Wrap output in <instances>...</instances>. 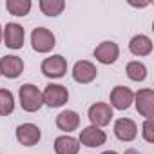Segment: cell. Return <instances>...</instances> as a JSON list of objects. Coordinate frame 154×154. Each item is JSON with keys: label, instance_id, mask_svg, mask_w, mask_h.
Segmentation results:
<instances>
[{"label": "cell", "instance_id": "obj_1", "mask_svg": "<svg viewBox=\"0 0 154 154\" xmlns=\"http://www.w3.org/2000/svg\"><path fill=\"white\" fill-rule=\"evenodd\" d=\"M18 98H20V105L26 112H36L40 111V107L44 105V98H42V91L33 85V84H24L18 89Z\"/></svg>", "mask_w": 154, "mask_h": 154}, {"label": "cell", "instance_id": "obj_2", "mask_svg": "<svg viewBox=\"0 0 154 154\" xmlns=\"http://www.w3.org/2000/svg\"><path fill=\"white\" fill-rule=\"evenodd\" d=\"M42 98H44V103L51 109H58L62 105L67 103L69 100V91L67 87L60 85V84H49L45 85L44 93H42Z\"/></svg>", "mask_w": 154, "mask_h": 154}, {"label": "cell", "instance_id": "obj_3", "mask_svg": "<svg viewBox=\"0 0 154 154\" xmlns=\"http://www.w3.org/2000/svg\"><path fill=\"white\" fill-rule=\"evenodd\" d=\"M31 45L36 53H49L56 45V38L47 27H36L31 33Z\"/></svg>", "mask_w": 154, "mask_h": 154}, {"label": "cell", "instance_id": "obj_4", "mask_svg": "<svg viewBox=\"0 0 154 154\" xmlns=\"http://www.w3.org/2000/svg\"><path fill=\"white\" fill-rule=\"evenodd\" d=\"M42 72L47 78H62V76L67 72V60L62 54H53L49 58H45L42 62Z\"/></svg>", "mask_w": 154, "mask_h": 154}, {"label": "cell", "instance_id": "obj_5", "mask_svg": "<svg viewBox=\"0 0 154 154\" xmlns=\"http://www.w3.org/2000/svg\"><path fill=\"white\" fill-rule=\"evenodd\" d=\"M89 120H91V123L94 125V127H105V125H109L111 123V120H112V107L109 105V103H103V102H96V103H93L91 107H89Z\"/></svg>", "mask_w": 154, "mask_h": 154}, {"label": "cell", "instance_id": "obj_6", "mask_svg": "<svg viewBox=\"0 0 154 154\" xmlns=\"http://www.w3.org/2000/svg\"><path fill=\"white\" fill-rule=\"evenodd\" d=\"M2 40H4V44L9 49H15V51L17 49H22L24 40H26V31H24V27L20 24L11 22V24H8L2 29Z\"/></svg>", "mask_w": 154, "mask_h": 154}, {"label": "cell", "instance_id": "obj_7", "mask_svg": "<svg viewBox=\"0 0 154 154\" xmlns=\"http://www.w3.org/2000/svg\"><path fill=\"white\" fill-rule=\"evenodd\" d=\"M109 100H111L109 105H111L112 109L127 111V109L131 107V103L134 102V93H132L129 87H125V85H116V87L111 91Z\"/></svg>", "mask_w": 154, "mask_h": 154}, {"label": "cell", "instance_id": "obj_8", "mask_svg": "<svg viewBox=\"0 0 154 154\" xmlns=\"http://www.w3.org/2000/svg\"><path fill=\"white\" fill-rule=\"evenodd\" d=\"M24 71V60L15 54H6L0 58V74H4L6 78L15 80L22 74Z\"/></svg>", "mask_w": 154, "mask_h": 154}, {"label": "cell", "instance_id": "obj_9", "mask_svg": "<svg viewBox=\"0 0 154 154\" xmlns=\"http://www.w3.org/2000/svg\"><path fill=\"white\" fill-rule=\"evenodd\" d=\"M40 138H42V131H40V127L35 125V123H22V125L17 127V140H18V143L24 145V147H33V145H36V143L40 141Z\"/></svg>", "mask_w": 154, "mask_h": 154}, {"label": "cell", "instance_id": "obj_10", "mask_svg": "<svg viewBox=\"0 0 154 154\" xmlns=\"http://www.w3.org/2000/svg\"><path fill=\"white\" fill-rule=\"evenodd\" d=\"M96 74H98L96 65L87 62V60L76 62L74 67H72V78H74V82H78V84H91L96 78Z\"/></svg>", "mask_w": 154, "mask_h": 154}, {"label": "cell", "instance_id": "obj_11", "mask_svg": "<svg viewBox=\"0 0 154 154\" xmlns=\"http://www.w3.org/2000/svg\"><path fill=\"white\" fill-rule=\"evenodd\" d=\"M134 103H136V111L145 116V118H152L154 116V91L152 89H140L134 94Z\"/></svg>", "mask_w": 154, "mask_h": 154}, {"label": "cell", "instance_id": "obj_12", "mask_svg": "<svg viewBox=\"0 0 154 154\" xmlns=\"http://www.w3.org/2000/svg\"><path fill=\"white\" fill-rule=\"evenodd\" d=\"M78 141L89 149H94V147H100L107 141V134L100 129V127H94V125H89L85 129L80 131V138Z\"/></svg>", "mask_w": 154, "mask_h": 154}, {"label": "cell", "instance_id": "obj_13", "mask_svg": "<svg viewBox=\"0 0 154 154\" xmlns=\"http://www.w3.org/2000/svg\"><path fill=\"white\" fill-rule=\"evenodd\" d=\"M118 56H120V47H118V44H114V42H111V40L102 42V44L96 45V49H94V58H96L100 63H103V65L114 63V62L118 60Z\"/></svg>", "mask_w": 154, "mask_h": 154}, {"label": "cell", "instance_id": "obj_14", "mask_svg": "<svg viewBox=\"0 0 154 154\" xmlns=\"http://www.w3.org/2000/svg\"><path fill=\"white\" fill-rule=\"evenodd\" d=\"M114 136L120 141H132L138 136V127L131 118H118L114 122Z\"/></svg>", "mask_w": 154, "mask_h": 154}, {"label": "cell", "instance_id": "obj_15", "mask_svg": "<svg viewBox=\"0 0 154 154\" xmlns=\"http://www.w3.org/2000/svg\"><path fill=\"white\" fill-rule=\"evenodd\" d=\"M56 127L63 132H71V131H76L80 127V116L78 112L74 111H62L58 116H56Z\"/></svg>", "mask_w": 154, "mask_h": 154}, {"label": "cell", "instance_id": "obj_16", "mask_svg": "<svg viewBox=\"0 0 154 154\" xmlns=\"http://www.w3.org/2000/svg\"><path fill=\"white\" fill-rule=\"evenodd\" d=\"M129 51L134 56H147L152 53V40L147 35H136L129 42Z\"/></svg>", "mask_w": 154, "mask_h": 154}, {"label": "cell", "instance_id": "obj_17", "mask_svg": "<svg viewBox=\"0 0 154 154\" xmlns=\"http://www.w3.org/2000/svg\"><path fill=\"white\" fill-rule=\"evenodd\" d=\"M54 152L56 154H78L80 152V141L65 134V136H58L54 140Z\"/></svg>", "mask_w": 154, "mask_h": 154}, {"label": "cell", "instance_id": "obj_18", "mask_svg": "<svg viewBox=\"0 0 154 154\" xmlns=\"http://www.w3.org/2000/svg\"><path fill=\"white\" fill-rule=\"evenodd\" d=\"M40 11L45 17H58L63 9H65V2L63 0H40Z\"/></svg>", "mask_w": 154, "mask_h": 154}, {"label": "cell", "instance_id": "obj_19", "mask_svg": "<svg viewBox=\"0 0 154 154\" xmlns=\"http://www.w3.org/2000/svg\"><path fill=\"white\" fill-rule=\"evenodd\" d=\"M125 71H127V76H129L132 82H143L147 78V67H145V63H141L138 60L129 62Z\"/></svg>", "mask_w": 154, "mask_h": 154}, {"label": "cell", "instance_id": "obj_20", "mask_svg": "<svg viewBox=\"0 0 154 154\" xmlns=\"http://www.w3.org/2000/svg\"><path fill=\"white\" fill-rule=\"evenodd\" d=\"M6 9L15 17H26L31 11V0H8Z\"/></svg>", "mask_w": 154, "mask_h": 154}, {"label": "cell", "instance_id": "obj_21", "mask_svg": "<svg viewBox=\"0 0 154 154\" xmlns=\"http://www.w3.org/2000/svg\"><path fill=\"white\" fill-rule=\"evenodd\" d=\"M15 111V96L8 89H0V116H9Z\"/></svg>", "mask_w": 154, "mask_h": 154}, {"label": "cell", "instance_id": "obj_22", "mask_svg": "<svg viewBox=\"0 0 154 154\" xmlns=\"http://www.w3.org/2000/svg\"><path fill=\"white\" fill-rule=\"evenodd\" d=\"M141 134H143V140H145L147 143H154V120H152V118H147V120H145Z\"/></svg>", "mask_w": 154, "mask_h": 154}, {"label": "cell", "instance_id": "obj_23", "mask_svg": "<svg viewBox=\"0 0 154 154\" xmlns=\"http://www.w3.org/2000/svg\"><path fill=\"white\" fill-rule=\"evenodd\" d=\"M125 154H140V152H138V150H134V149H127V150H125Z\"/></svg>", "mask_w": 154, "mask_h": 154}, {"label": "cell", "instance_id": "obj_24", "mask_svg": "<svg viewBox=\"0 0 154 154\" xmlns=\"http://www.w3.org/2000/svg\"><path fill=\"white\" fill-rule=\"evenodd\" d=\"M102 154H118V152H114V150H105V152H102Z\"/></svg>", "mask_w": 154, "mask_h": 154}, {"label": "cell", "instance_id": "obj_25", "mask_svg": "<svg viewBox=\"0 0 154 154\" xmlns=\"http://www.w3.org/2000/svg\"><path fill=\"white\" fill-rule=\"evenodd\" d=\"M0 42H2V26H0Z\"/></svg>", "mask_w": 154, "mask_h": 154}]
</instances>
